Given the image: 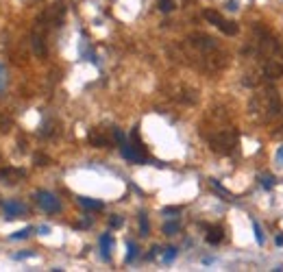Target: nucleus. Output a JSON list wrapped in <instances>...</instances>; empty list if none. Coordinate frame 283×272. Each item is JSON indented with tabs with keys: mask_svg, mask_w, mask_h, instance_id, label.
<instances>
[{
	"mask_svg": "<svg viewBox=\"0 0 283 272\" xmlns=\"http://www.w3.org/2000/svg\"><path fill=\"white\" fill-rule=\"evenodd\" d=\"M157 5H159V9L163 13H168V11L175 9V3H172V0H157Z\"/></svg>",
	"mask_w": 283,
	"mask_h": 272,
	"instance_id": "2eb2a0df",
	"label": "nucleus"
},
{
	"mask_svg": "<svg viewBox=\"0 0 283 272\" xmlns=\"http://www.w3.org/2000/svg\"><path fill=\"white\" fill-rule=\"evenodd\" d=\"M24 177V172L22 170H15V168H7V170H0V181L3 183H9V185H13L17 183Z\"/></svg>",
	"mask_w": 283,
	"mask_h": 272,
	"instance_id": "423d86ee",
	"label": "nucleus"
},
{
	"mask_svg": "<svg viewBox=\"0 0 283 272\" xmlns=\"http://www.w3.org/2000/svg\"><path fill=\"white\" fill-rule=\"evenodd\" d=\"M63 13H66V7H63L61 3L50 5V7L46 9V11L42 13L40 24H44V26H59L61 20H63Z\"/></svg>",
	"mask_w": 283,
	"mask_h": 272,
	"instance_id": "7ed1b4c3",
	"label": "nucleus"
},
{
	"mask_svg": "<svg viewBox=\"0 0 283 272\" xmlns=\"http://www.w3.org/2000/svg\"><path fill=\"white\" fill-rule=\"evenodd\" d=\"M177 231H179V224L177 222H170V224L163 226V233H168V235H175Z\"/></svg>",
	"mask_w": 283,
	"mask_h": 272,
	"instance_id": "6ab92c4d",
	"label": "nucleus"
},
{
	"mask_svg": "<svg viewBox=\"0 0 283 272\" xmlns=\"http://www.w3.org/2000/svg\"><path fill=\"white\" fill-rule=\"evenodd\" d=\"M222 238H224L222 226H209V231H207V242L209 244H220Z\"/></svg>",
	"mask_w": 283,
	"mask_h": 272,
	"instance_id": "1a4fd4ad",
	"label": "nucleus"
},
{
	"mask_svg": "<svg viewBox=\"0 0 283 272\" xmlns=\"http://www.w3.org/2000/svg\"><path fill=\"white\" fill-rule=\"evenodd\" d=\"M89 142H92L96 148H107L109 144H111V142H109L107 135L103 133V129H94L92 133H89Z\"/></svg>",
	"mask_w": 283,
	"mask_h": 272,
	"instance_id": "0eeeda50",
	"label": "nucleus"
},
{
	"mask_svg": "<svg viewBox=\"0 0 283 272\" xmlns=\"http://www.w3.org/2000/svg\"><path fill=\"white\" fill-rule=\"evenodd\" d=\"M48 157L46 155H35V163H37V166H48Z\"/></svg>",
	"mask_w": 283,
	"mask_h": 272,
	"instance_id": "5701e85b",
	"label": "nucleus"
},
{
	"mask_svg": "<svg viewBox=\"0 0 283 272\" xmlns=\"http://www.w3.org/2000/svg\"><path fill=\"white\" fill-rule=\"evenodd\" d=\"M272 181H275V179H272L270 174H263V177H261V185L266 187V189H270V187H272Z\"/></svg>",
	"mask_w": 283,
	"mask_h": 272,
	"instance_id": "4be33fe9",
	"label": "nucleus"
},
{
	"mask_svg": "<svg viewBox=\"0 0 283 272\" xmlns=\"http://www.w3.org/2000/svg\"><path fill=\"white\" fill-rule=\"evenodd\" d=\"M29 233H31V229H22V231H15L11 238L13 240H22V238H29Z\"/></svg>",
	"mask_w": 283,
	"mask_h": 272,
	"instance_id": "412c9836",
	"label": "nucleus"
},
{
	"mask_svg": "<svg viewBox=\"0 0 283 272\" xmlns=\"http://www.w3.org/2000/svg\"><path fill=\"white\" fill-rule=\"evenodd\" d=\"M79 203L87 207V209H103V203L100 201H92V198H79Z\"/></svg>",
	"mask_w": 283,
	"mask_h": 272,
	"instance_id": "4468645a",
	"label": "nucleus"
},
{
	"mask_svg": "<svg viewBox=\"0 0 283 272\" xmlns=\"http://www.w3.org/2000/svg\"><path fill=\"white\" fill-rule=\"evenodd\" d=\"M140 229H142V235H148V220H146L144 213L140 216Z\"/></svg>",
	"mask_w": 283,
	"mask_h": 272,
	"instance_id": "aec40b11",
	"label": "nucleus"
},
{
	"mask_svg": "<svg viewBox=\"0 0 283 272\" xmlns=\"http://www.w3.org/2000/svg\"><path fill=\"white\" fill-rule=\"evenodd\" d=\"M135 257H138V246H135V244H129V252H126V264H131Z\"/></svg>",
	"mask_w": 283,
	"mask_h": 272,
	"instance_id": "f3484780",
	"label": "nucleus"
},
{
	"mask_svg": "<svg viewBox=\"0 0 283 272\" xmlns=\"http://www.w3.org/2000/svg\"><path fill=\"white\" fill-rule=\"evenodd\" d=\"M218 29H220L224 35H235V33H237V24H235V22H229V20H224L220 26H218Z\"/></svg>",
	"mask_w": 283,
	"mask_h": 272,
	"instance_id": "ddd939ff",
	"label": "nucleus"
},
{
	"mask_svg": "<svg viewBox=\"0 0 283 272\" xmlns=\"http://www.w3.org/2000/svg\"><path fill=\"white\" fill-rule=\"evenodd\" d=\"M237 140H240V135H237L235 129H222L209 138V148L216 155H231L237 146Z\"/></svg>",
	"mask_w": 283,
	"mask_h": 272,
	"instance_id": "f03ea898",
	"label": "nucleus"
},
{
	"mask_svg": "<svg viewBox=\"0 0 283 272\" xmlns=\"http://www.w3.org/2000/svg\"><path fill=\"white\" fill-rule=\"evenodd\" d=\"M227 9H229V11H235V9H237V3H235V0H229V3H227Z\"/></svg>",
	"mask_w": 283,
	"mask_h": 272,
	"instance_id": "a878e982",
	"label": "nucleus"
},
{
	"mask_svg": "<svg viewBox=\"0 0 283 272\" xmlns=\"http://www.w3.org/2000/svg\"><path fill=\"white\" fill-rule=\"evenodd\" d=\"M263 76L270 79V81H277L283 76V63L275 61V59H268L263 63Z\"/></svg>",
	"mask_w": 283,
	"mask_h": 272,
	"instance_id": "39448f33",
	"label": "nucleus"
},
{
	"mask_svg": "<svg viewBox=\"0 0 283 272\" xmlns=\"http://www.w3.org/2000/svg\"><path fill=\"white\" fill-rule=\"evenodd\" d=\"M253 231H255V240H257V244H259V246H263V242H266V240H263V233H261V226H259L257 222H255V224H253Z\"/></svg>",
	"mask_w": 283,
	"mask_h": 272,
	"instance_id": "dca6fc26",
	"label": "nucleus"
},
{
	"mask_svg": "<svg viewBox=\"0 0 283 272\" xmlns=\"http://www.w3.org/2000/svg\"><path fill=\"white\" fill-rule=\"evenodd\" d=\"M111 246H114V238L111 235H103V238H100V248H103V257L105 259H109V250H111Z\"/></svg>",
	"mask_w": 283,
	"mask_h": 272,
	"instance_id": "9b49d317",
	"label": "nucleus"
},
{
	"mask_svg": "<svg viewBox=\"0 0 283 272\" xmlns=\"http://www.w3.org/2000/svg\"><path fill=\"white\" fill-rule=\"evenodd\" d=\"M109 224H111V229H118V226H122V218L120 216H114L111 220H109Z\"/></svg>",
	"mask_w": 283,
	"mask_h": 272,
	"instance_id": "b1692460",
	"label": "nucleus"
},
{
	"mask_svg": "<svg viewBox=\"0 0 283 272\" xmlns=\"http://www.w3.org/2000/svg\"><path fill=\"white\" fill-rule=\"evenodd\" d=\"M35 198H37V203H40V207L46 213H57L59 209H61V205H59V198L54 196V194H50V192H37L35 194Z\"/></svg>",
	"mask_w": 283,
	"mask_h": 272,
	"instance_id": "20e7f679",
	"label": "nucleus"
},
{
	"mask_svg": "<svg viewBox=\"0 0 283 272\" xmlns=\"http://www.w3.org/2000/svg\"><path fill=\"white\" fill-rule=\"evenodd\" d=\"M177 257V248H168L166 250V255H163V264H170L172 259Z\"/></svg>",
	"mask_w": 283,
	"mask_h": 272,
	"instance_id": "a211bd4d",
	"label": "nucleus"
},
{
	"mask_svg": "<svg viewBox=\"0 0 283 272\" xmlns=\"http://www.w3.org/2000/svg\"><path fill=\"white\" fill-rule=\"evenodd\" d=\"M249 111L257 122H268L281 113V98L275 89H266V92L253 96Z\"/></svg>",
	"mask_w": 283,
	"mask_h": 272,
	"instance_id": "f257e3e1",
	"label": "nucleus"
},
{
	"mask_svg": "<svg viewBox=\"0 0 283 272\" xmlns=\"http://www.w3.org/2000/svg\"><path fill=\"white\" fill-rule=\"evenodd\" d=\"M181 209L179 207H166V209H163V213H179Z\"/></svg>",
	"mask_w": 283,
	"mask_h": 272,
	"instance_id": "393cba45",
	"label": "nucleus"
},
{
	"mask_svg": "<svg viewBox=\"0 0 283 272\" xmlns=\"http://www.w3.org/2000/svg\"><path fill=\"white\" fill-rule=\"evenodd\" d=\"M33 52L37 54V57H46V44H44V37L40 33H33Z\"/></svg>",
	"mask_w": 283,
	"mask_h": 272,
	"instance_id": "6e6552de",
	"label": "nucleus"
},
{
	"mask_svg": "<svg viewBox=\"0 0 283 272\" xmlns=\"http://www.w3.org/2000/svg\"><path fill=\"white\" fill-rule=\"evenodd\" d=\"M277 244H279V246H283V235H279V238H277Z\"/></svg>",
	"mask_w": 283,
	"mask_h": 272,
	"instance_id": "cd10ccee",
	"label": "nucleus"
},
{
	"mask_svg": "<svg viewBox=\"0 0 283 272\" xmlns=\"http://www.w3.org/2000/svg\"><path fill=\"white\" fill-rule=\"evenodd\" d=\"M205 20L212 22V24H216V26H220V24L224 22V17L218 13V11H212V9H209V11H205Z\"/></svg>",
	"mask_w": 283,
	"mask_h": 272,
	"instance_id": "f8f14e48",
	"label": "nucleus"
},
{
	"mask_svg": "<svg viewBox=\"0 0 283 272\" xmlns=\"http://www.w3.org/2000/svg\"><path fill=\"white\" fill-rule=\"evenodd\" d=\"M24 211H26V207L20 205V203H7V205H5L7 218H17V216H22Z\"/></svg>",
	"mask_w": 283,
	"mask_h": 272,
	"instance_id": "9d476101",
	"label": "nucleus"
},
{
	"mask_svg": "<svg viewBox=\"0 0 283 272\" xmlns=\"http://www.w3.org/2000/svg\"><path fill=\"white\" fill-rule=\"evenodd\" d=\"M277 161H279V163H283V146L277 150Z\"/></svg>",
	"mask_w": 283,
	"mask_h": 272,
	"instance_id": "bb28decb",
	"label": "nucleus"
}]
</instances>
